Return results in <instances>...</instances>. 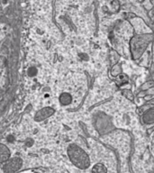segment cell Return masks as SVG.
<instances>
[{"mask_svg":"<svg viewBox=\"0 0 154 173\" xmlns=\"http://www.w3.org/2000/svg\"><path fill=\"white\" fill-rule=\"evenodd\" d=\"M11 158L10 149L4 143H0V164H3Z\"/></svg>","mask_w":154,"mask_h":173,"instance_id":"cell-3","label":"cell"},{"mask_svg":"<svg viewBox=\"0 0 154 173\" xmlns=\"http://www.w3.org/2000/svg\"><path fill=\"white\" fill-rule=\"evenodd\" d=\"M23 166V159L19 157H11L2 164V170L4 173H16L21 170Z\"/></svg>","mask_w":154,"mask_h":173,"instance_id":"cell-1","label":"cell"},{"mask_svg":"<svg viewBox=\"0 0 154 173\" xmlns=\"http://www.w3.org/2000/svg\"><path fill=\"white\" fill-rule=\"evenodd\" d=\"M93 173H105V169L102 167V165H96L93 170Z\"/></svg>","mask_w":154,"mask_h":173,"instance_id":"cell-4","label":"cell"},{"mask_svg":"<svg viewBox=\"0 0 154 173\" xmlns=\"http://www.w3.org/2000/svg\"><path fill=\"white\" fill-rule=\"evenodd\" d=\"M53 113H54V110H53L51 107H49V106H47V107H43L42 109L38 110L35 115H34V121L39 123V122H42L45 119H47L48 117H50Z\"/></svg>","mask_w":154,"mask_h":173,"instance_id":"cell-2","label":"cell"}]
</instances>
